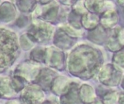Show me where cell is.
Returning <instances> with one entry per match:
<instances>
[{
    "label": "cell",
    "instance_id": "obj_1",
    "mask_svg": "<svg viewBox=\"0 0 124 104\" xmlns=\"http://www.w3.org/2000/svg\"><path fill=\"white\" fill-rule=\"evenodd\" d=\"M18 46L15 34L0 28V72L7 69L16 57Z\"/></svg>",
    "mask_w": 124,
    "mask_h": 104
}]
</instances>
